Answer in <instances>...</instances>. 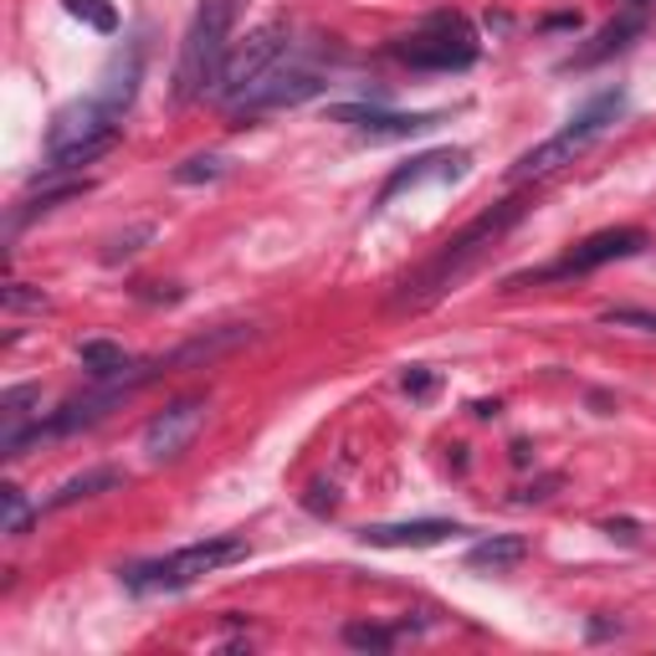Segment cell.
<instances>
[{
	"instance_id": "5",
	"label": "cell",
	"mask_w": 656,
	"mask_h": 656,
	"mask_svg": "<svg viewBox=\"0 0 656 656\" xmlns=\"http://www.w3.org/2000/svg\"><path fill=\"white\" fill-rule=\"evenodd\" d=\"M620 108H626V93H601L589 108H579L575 119L564 123L554 139H544V144L528 149V154H523V160L508 170V180H513V185H528V180H544V174L564 170V164H575V154H585V149L620 119Z\"/></svg>"
},
{
	"instance_id": "14",
	"label": "cell",
	"mask_w": 656,
	"mask_h": 656,
	"mask_svg": "<svg viewBox=\"0 0 656 656\" xmlns=\"http://www.w3.org/2000/svg\"><path fill=\"white\" fill-rule=\"evenodd\" d=\"M646 31V11H630V16H620L616 27H605L601 37L589 41V47H579L575 57H569V62H564V68H595V62H605V57H616V52H626L630 41L642 37Z\"/></svg>"
},
{
	"instance_id": "2",
	"label": "cell",
	"mask_w": 656,
	"mask_h": 656,
	"mask_svg": "<svg viewBox=\"0 0 656 656\" xmlns=\"http://www.w3.org/2000/svg\"><path fill=\"white\" fill-rule=\"evenodd\" d=\"M287 57H293V27H287V21H268V27H256L252 37L236 47V52H226L211 98L226 108V113H242L246 98H252L256 88H262V82H268L282 62H287Z\"/></svg>"
},
{
	"instance_id": "1",
	"label": "cell",
	"mask_w": 656,
	"mask_h": 656,
	"mask_svg": "<svg viewBox=\"0 0 656 656\" xmlns=\"http://www.w3.org/2000/svg\"><path fill=\"white\" fill-rule=\"evenodd\" d=\"M236 16H242V0H201V11L185 31V47H180V68H174V103H190L215 88Z\"/></svg>"
},
{
	"instance_id": "18",
	"label": "cell",
	"mask_w": 656,
	"mask_h": 656,
	"mask_svg": "<svg viewBox=\"0 0 656 656\" xmlns=\"http://www.w3.org/2000/svg\"><path fill=\"white\" fill-rule=\"evenodd\" d=\"M78 354H82V364L93 370V380H113V375H123V370L134 364L119 344H108V339H88V344H82Z\"/></svg>"
},
{
	"instance_id": "10",
	"label": "cell",
	"mask_w": 656,
	"mask_h": 656,
	"mask_svg": "<svg viewBox=\"0 0 656 656\" xmlns=\"http://www.w3.org/2000/svg\"><path fill=\"white\" fill-rule=\"evenodd\" d=\"M319 88H323L319 72L287 57V62H282V68L272 72V78L242 103V119H252V113H268V108H293V103H303V98H313Z\"/></svg>"
},
{
	"instance_id": "15",
	"label": "cell",
	"mask_w": 656,
	"mask_h": 656,
	"mask_svg": "<svg viewBox=\"0 0 656 656\" xmlns=\"http://www.w3.org/2000/svg\"><path fill=\"white\" fill-rule=\"evenodd\" d=\"M139 62H144V52L139 47H129V52H119L113 62H108V72H103V82H98V98H103L113 113L123 119V108L134 103V93H139Z\"/></svg>"
},
{
	"instance_id": "9",
	"label": "cell",
	"mask_w": 656,
	"mask_h": 656,
	"mask_svg": "<svg viewBox=\"0 0 656 656\" xmlns=\"http://www.w3.org/2000/svg\"><path fill=\"white\" fill-rule=\"evenodd\" d=\"M329 119L360 129L364 139H411L442 123L436 113H380V108H364V103H339V108H329Z\"/></svg>"
},
{
	"instance_id": "17",
	"label": "cell",
	"mask_w": 656,
	"mask_h": 656,
	"mask_svg": "<svg viewBox=\"0 0 656 656\" xmlns=\"http://www.w3.org/2000/svg\"><path fill=\"white\" fill-rule=\"evenodd\" d=\"M113 487H123V472L119 467H93V472H78V477H68V483L52 493V508H72V503H82V497H98V493H113Z\"/></svg>"
},
{
	"instance_id": "26",
	"label": "cell",
	"mask_w": 656,
	"mask_h": 656,
	"mask_svg": "<svg viewBox=\"0 0 656 656\" xmlns=\"http://www.w3.org/2000/svg\"><path fill=\"white\" fill-rule=\"evenodd\" d=\"M6 309H47V297H41V293H27L21 282H11V287H6Z\"/></svg>"
},
{
	"instance_id": "11",
	"label": "cell",
	"mask_w": 656,
	"mask_h": 656,
	"mask_svg": "<svg viewBox=\"0 0 656 656\" xmlns=\"http://www.w3.org/2000/svg\"><path fill=\"white\" fill-rule=\"evenodd\" d=\"M41 390L37 385H16L0 395V452L21 456L31 446V431L41 426Z\"/></svg>"
},
{
	"instance_id": "16",
	"label": "cell",
	"mask_w": 656,
	"mask_h": 656,
	"mask_svg": "<svg viewBox=\"0 0 656 656\" xmlns=\"http://www.w3.org/2000/svg\"><path fill=\"white\" fill-rule=\"evenodd\" d=\"M523 559H528V544H523L518 534L483 538V544H472V549H467L472 569H493V575H503V569H513V564H523Z\"/></svg>"
},
{
	"instance_id": "13",
	"label": "cell",
	"mask_w": 656,
	"mask_h": 656,
	"mask_svg": "<svg viewBox=\"0 0 656 656\" xmlns=\"http://www.w3.org/2000/svg\"><path fill=\"white\" fill-rule=\"evenodd\" d=\"M467 174V154L462 149H442V154H421V160H411V164H401V170L385 180V190H380V205L385 201H395L401 190H411V185H421V180H462Z\"/></svg>"
},
{
	"instance_id": "19",
	"label": "cell",
	"mask_w": 656,
	"mask_h": 656,
	"mask_svg": "<svg viewBox=\"0 0 656 656\" xmlns=\"http://www.w3.org/2000/svg\"><path fill=\"white\" fill-rule=\"evenodd\" d=\"M68 11L78 16V21H88L93 31H103V37L119 31V11H113V0H68Z\"/></svg>"
},
{
	"instance_id": "8",
	"label": "cell",
	"mask_w": 656,
	"mask_h": 656,
	"mask_svg": "<svg viewBox=\"0 0 656 656\" xmlns=\"http://www.w3.org/2000/svg\"><path fill=\"white\" fill-rule=\"evenodd\" d=\"M646 246V231L642 226H616V231H595L589 242H579L575 252L554 262L549 272H538V277H585V272L605 268V262H620V256H636Z\"/></svg>"
},
{
	"instance_id": "20",
	"label": "cell",
	"mask_w": 656,
	"mask_h": 656,
	"mask_svg": "<svg viewBox=\"0 0 656 656\" xmlns=\"http://www.w3.org/2000/svg\"><path fill=\"white\" fill-rule=\"evenodd\" d=\"M226 174V160H215V154H195V160L174 164V185H201V180H221Z\"/></svg>"
},
{
	"instance_id": "21",
	"label": "cell",
	"mask_w": 656,
	"mask_h": 656,
	"mask_svg": "<svg viewBox=\"0 0 656 656\" xmlns=\"http://www.w3.org/2000/svg\"><path fill=\"white\" fill-rule=\"evenodd\" d=\"M31 528V497L21 487H6V523H0V534L6 538H21Z\"/></svg>"
},
{
	"instance_id": "23",
	"label": "cell",
	"mask_w": 656,
	"mask_h": 656,
	"mask_svg": "<svg viewBox=\"0 0 656 656\" xmlns=\"http://www.w3.org/2000/svg\"><path fill=\"white\" fill-rule=\"evenodd\" d=\"M605 323H610V329H642V334H656V313H646V309H610Z\"/></svg>"
},
{
	"instance_id": "3",
	"label": "cell",
	"mask_w": 656,
	"mask_h": 656,
	"mask_svg": "<svg viewBox=\"0 0 656 656\" xmlns=\"http://www.w3.org/2000/svg\"><path fill=\"white\" fill-rule=\"evenodd\" d=\"M518 215H523V205H518V201H503L497 211L477 215V221H472V226L462 231L456 242H446V252L436 256V262H431V268L421 272V277H415V287L405 282V293L395 297V309H426L431 297H442L446 287H452V282L462 277V272H467L472 262H477V252H483V246L493 242V236H503V231H508L513 221H518Z\"/></svg>"
},
{
	"instance_id": "24",
	"label": "cell",
	"mask_w": 656,
	"mask_h": 656,
	"mask_svg": "<svg viewBox=\"0 0 656 656\" xmlns=\"http://www.w3.org/2000/svg\"><path fill=\"white\" fill-rule=\"evenodd\" d=\"M431 390H436V370H426V364H415V370H405V395H415V401H426Z\"/></svg>"
},
{
	"instance_id": "7",
	"label": "cell",
	"mask_w": 656,
	"mask_h": 656,
	"mask_svg": "<svg viewBox=\"0 0 656 656\" xmlns=\"http://www.w3.org/2000/svg\"><path fill=\"white\" fill-rule=\"evenodd\" d=\"M205 411H211L205 395H185V401L164 405V411L144 426V456L149 462H170V456L185 452V446L195 442V431L205 426Z\"/></svg>"
},
{
	"instance_id": "22",
	"label": "cell",
	"mask_w": 656,
	"mask_h": 656,
	"mask_svg": "<svg viewBox=\"0 0 656 656\" xmlns=\"http://www.w3.org/2000/svg\"><path fill=\"white\" fill-rule=\"evenodd\" d=\"M395 636H401V630H390V626H360V620H354V626H344V642L360 646V652H390V646H395Z\"/></svg>"
},
{
	"instance_id": "6",
	"label": "cell",
	"mask_w": 656,
	"mask_h": 656,
	"mask_svg": "<svg viewBox=\"0 0 656 656\" xmlns=\"http://www.w3.org/2000/svg\"><path fill=\"white\" fill-rule=\"evenodd\" d=\"M390 52L411 62V68H426V72H462L477 62V31L467 27V16L456 11H436L426 16L411 37H401Z\"/></svg>"
},
{
	"instance_id": "12",
	"label": "cell",
	"mask_w": 656,
	"mask_h": 656,
	"mask_svg": "<svg viewBox=\"0 0 656 656\" xmlns=\"http://www.w3.org/2000/svg\"><path fill=\"white\" fill-rule=\"evenodd\" d=\"M452 534H462V523L411 518V523H375V528H364L360 538L370 549H431V544H446Z\"/></svg>"
},
{
	"instance_id": "4",
	"label": "cell",
	"mask_w": 656,
	"mask_h": 656,
	"mask_svg": "<svg viewBox=\"0 0 656 656\" xmlns=\"http://www.w3.org/2000/svg\"><path fill=\"white\" fill-rule=\"evenodd\" d=\"M246 559V538H205V544H190V549H174L164 559H149V564H134L123 569V585L134 595H174V589H190L195 579L226 569V564Z\"/></svg>"
},
{
	"instance_id": "25",
	"label": "cell",
	"mask_w": 656,
	"mask_h": 656,
	"mask_svg": "<svg viewBox=\"0 0 656 656\" xmlns=\"http://www.w3.org/2000/svg\"><path fill=\"white\" fill-rule=\"evenodd\" d=\"M149 236H154V226H139V231H129V236H119V242H113V252H108V262H119V256L139 252V242H149Z\"/></svg>"
}]
</instances>
